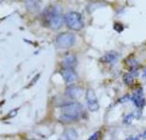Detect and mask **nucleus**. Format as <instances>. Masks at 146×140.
<instances>
[{
	"label": "nucleus",
	"instance_id": "nucleus-1",
	"mask_svg": "<svg viewBox=\"0 0 146 140\" xmlns=\"http://www.w3.org/2000/svg\"><path fill=\"white\" fill-rule=\"evenodd\" d=\"M60 121L64 123H71L78 119L82 112V107L79 103H69L62 106Z\"/></svg>",
	"mask_w": 146,
	"mask_h": 140
},
{
	"label": "nucleus",
	"instance_id": "nucleus-2",
	"mask_svg": "<svg viewBox=\"0 0 146 140\" xmlns=\"http://www.w3.org/2000/svg\"><path fill=\"white\" fill-rule=\"evenodd\" d=\"M46 17H47L48 25L52 29H59V28L62 27L63 19L59 8L51 7L48 10H46Z\"/></svg>",
	"mask_w": 146,
	"mask_h": 140
},
{
	"label": "nucleus",
	"instance_id": "nucleus-3",
	"mask_svg": "<svg viewBox=\"0 0 146 140\" xmlns=\"http://www.w3.org/2000/svg\"><path fill=\"white\" fill-rule=\"evenodd\" d=\"M65 22L70 29L80 31L84 27V21L81 14L76 11H71L65 17Z\"/></svg>",
	"mask_w": 146,
	"mask_h": 140
},
{
	"label": "nucleus",
	"instance_id": "nucleus-4",
	"mask_svg": "<svg viewBox=\"0 0 146 140\" xmlns=\"http://www.w3.org/2000/svg\"><path fill=\"white\" fill-rule=\"evenodd\" d=\"M76 43V35L72 33L60 34L56 38V45L60 48H72Z\"/></svg>",
	"mask_w": 146,
	"mask_h": 140
},
{
	"label": "nucleus",
	"instance_id": "nucleus-5",
	"mask_svg": "<svg viewBox=\"0 0 146 140\" xmlns=\"http://www.w3.org/2000/svg\"><path fill=\"white\" fill-rule=\"evenodd\" d=\"M86 98L88 103V108L90 111H97L99 110V102L97 99V96L93 89H88L86 92Z\"/></svg>",
	"mask_w": 146,
	"mask_h": 140
},
{
	"label": "nucleus",
	"instance_id": "nucleus-6",
	"mask_svg": "<svg viewBox=\"0 0 146 140\" xmlns=\"http://www.w3.org/2000/svg\"><path fill=\"white\" fill-rule=\"evenodd\" d=\"M62 75L64 81L68 84H72L76 80V73L74 71L73 68L70 67H64L62 70Z\"/></svg>",
	"mask_w": 146,
	"mask_h": 140
},
{
	"label": "nucleus",
	"instance_id": "nucleus-7",
	"mask_svg": "<svg viewBox=\"0 0 146 140\" xmlns=\"http://www.w3.org/2000/svg\"><path fill=\"white\" fill-rule=\"evenodd\" d=\"M132 100L135 104V106L138 108H141L144 105V98H143V93L141 88H139L137 91H135L134 95L132 96Z\"/></svg>",
	"mask_w": 146,
	"mask_h": 140
},
{
	"label": "nucleus",
	"instance_id": "nucleus-8",
	"mask_svg": "<svg viewBox=\"0 0 146 140\" xmlns=\"http://www.w3.org/2000/svg\"><path fill=\"white\" fill-rule=\"evenodd\" d=\"M25 6L30 12H37L41 8V0H25Z\"/></svg>",
	"mask_w": 146,
	"mask_h": 140
},
{
	"label": "nucleus",
	"instance_id": "nucleus-9",
	"mask_svg": "<svg viewBox=\"0 0 146 140\" xmlns=\"http://www.w3.org/2000/svg\"><path fill=\"white\" fill-rule=\"evenodd\" d=\"M77 138V133L76 130L72 128H68L63 132L62 137L60 140H76Z\"/></svg>",
	"mask_w": 146,
	"mask_h": 140
},
{
	"label": "nucleus",
	"instance_id": "nucleus-10",
	"mask_svg": "<svg viewBox=\"0 0 146 140\" xmlns=\"http://www.w3.org/2000/svg\"><path fill=\"white\" fill-rule=\"evenodd\" d=\"M81 94V90L76 85H71L66 90V95L70 96L71 98H78Z\"/></svg>",
	"mask_w": 146,
	"mask_h": 140
},
{
	"label": "nucleus",
	"instance_id": "nucleus-11",
	"mask_svg": "<svg viewBox=\"0 0 146 140\" xmlns=\"http://www.w3.org/2000/svg\"><path fill=\"white\" fill-rule=\"evenodd\" d=\"M117 58H118V55H117V53L115 52V51H110L108 53H106L104 56H103L102 58V60L104 62H115L116 61Z\"/></svg>",
	"mask_w": 146,
	"mask_h": 140
},
{
	"label": "nucleus",
	"instance_id": "nucleus-12",
	"mask_svg": "<svg viewBox=\"0 0 146 140\" xmlns=\"http://www.w3.org/2000/svg\"><path fill=\"white\" fill-rule=\"evenodd\" d=\"M63 63L65 67H70L74 69V66L76 65V58L74 55H67L63 59Z\"/></svg>",
	"mask_w": 146,
	"mask_h": 140
},
{
	"label": "nucleus",
	"instance_id": "nucleus-13",
	"mask_svg": "<svg viewBox=\"0 0 146 140\" xmlns=\"http://www.w3.org/2000/svg\"><path fill=\"white\" fill-rule=\"evenodd\" d=\"M123 79H124V82L126 85H131L133 83V80H134L133 75L131 73H126L124 75Z\"/></svg>",
	"mask_w": 146,
	"mask_h": 140
},
{
	"label": "nucleus",
	"instance_id": "nucleus-14",
	"mask_svg": "<svg viewBox=\"0 0 146 140\" xmlns=\"http://www.w3.org/2000/svg\"><path fill=\"white\" fill-rule=\"evenodd\" d=\"M132 120H133V114H129V115H127L126 117H125L124 123H127V124H129L131 122H132Z\"/></svg>",
	"mask_w": 146,
	"mask_h": 140
},
{
	"label": "nucleus",
	"instance_id": "nucleus-15",
	"mask_svg": "<svg viewBox=\"0 0 146 140\" xmlns=\"http://www.w3.org/2000/svg\"><path fill=\"white\" fill-rule=\"evenodd\" d=\"M99 134H100L99 132L94 133V134L92 135L90 138H88V140H98V138H99Z\"/></svg>",
	"mask_w": 146,
	"mask_h": 140
},
{
	"label": "nucleus",
	"instance_id": "nucleus-16",
	"mask_svg": "<svg viewBox=\"0 0 146 140\" xmlns=\"http://www.w3.org/2000/svg\"><path fill=\"white\" fill-rule=\"evenodd\" d=\"M143 135V137L146 139V130L144 131V133H143V135Z\"/></svg>",
	"mask_w": 146,
	"mask_h": 140
},
{
	"label": "nucleus",
	"instance_id": "nucleus-17",
	"mask_svg": "<svg viewBox=\"0 0 146 140\" xmlns=\"http://www.w3.org/2000/svg\"><path fill=\"white\" fill-rule=\"evenodd\" d=\"M130 140H139L137 137H135V138H132V139H130Z\"/></svg>",
	"mask_w": 146,
	"mask_h": 140
}]
</instances>
